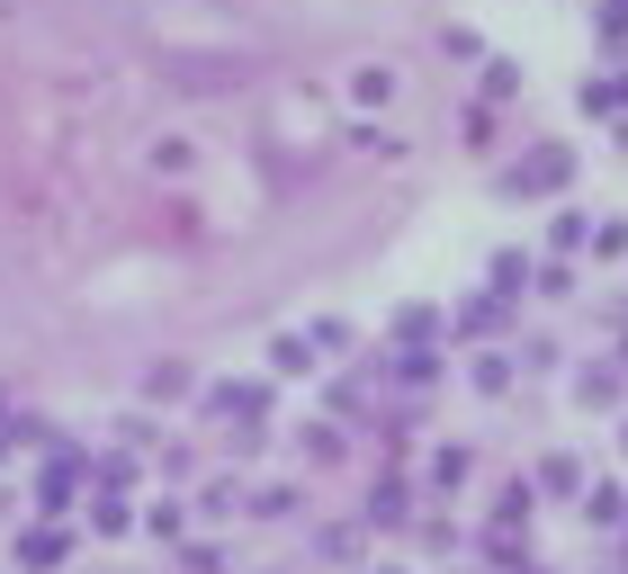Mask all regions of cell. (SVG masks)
<instances>
[{
    "label": "cell",
    "instance_id": "1",
    "mask_svg": "<svg viewBox=\"0 0 628 574\" xmlns=\"http://www.w3.org/2000/svg\"><path fill=\"white\" fill-rule=\"evenodd\" d=\"M73 493H82V449H54L45 476H36V512L63 521V512H73Z\"/></svg>",
    "mask_w": 628,
    "mask_h": 574
},
{
    "label": "cell",
    "instance_id": "2",
    "mask_svg": "<svg viewBox=\"0 0 628 574\" xmlns=\"http://www.w3.org/2000/svg\"><path fill=\"white\" fill-rule=\"evenodd\" d=\"M575 180V153H566V144H539V153L512 171V198H539V189H566Z\"/></svg>",
    "mask_w": 628,
    "mask_h": 574
},
{
    "label": "cell",
    "instance_id": "3",
    "mask_svg": "<svg viewBox=\"0 0 628 574\" xmlns=\"http://www.w3.org/2000/svg\"><path fill=\"white\" fill-rule=\"evenodd\" d=\"M63 556H73V539H63V521H45V530H28V539H19V565H28V574H54Z\"/></svg>",
    "mask_w": 628,
    "mask_h": 574
},
{
    "label": "cell",
    "instance_id": "4",
    "mask_svg": "<svg viewBox=\"0 0 628 574\" xmlns=\"http://www.w3.org/2000/svg\"><path fill=\"white\" fill-rule=\"evenodd\" d=\"M395 378H404V386H432V378H440V359H432L423 341H395Z\"/></svg>",
    "mask_w": 628,
    "mask_h": 574
},
{
    "label": "cell",
    "instance_id": "5",
    "mask_svg": "<svg viewBox=\"0 0 628 574\" xmlns=\"http://www.w3.org/2000/svg\"><path fill=\"white\" fill-rule=\"evenodd\" d=\"M243 512H252V521H288V512H297V485H260V493H243Z\"/></svg>",
    "mask_w": 628,
    "mask_h": 574
},
{
    "label": "cell",
    "instance_id": "6",
    "mask_svg": "<svg viewBox=\"0 0 628 574\" xmlns=\"http://www.w3.org/2000/svg\"><path fill=\"white\" fill-rule=\"evenodd\" d=\"M306 369H315V341H297V332L269 341V378H306Z\"/></svg>",
    "mask_w": 628,
    "mask_h": 574
},
{
    "label": "cell",
    "instance_id": "7",
    "mask_svg": "<svg viewBox=\"0 0 628 574\" xmlns=\"http://www.w3.org/2000/svg\"><path fill=\"white\" fill-rule=\"evenodd\" d=\"M351 99H369V108H386V99H395V72H386V63H369V72H351Z\"/></svg>",
    "mask_w": 628,
    "mask_h": 574
},
{
    "label": "cell",
    "instance_id": "8",
    "mask_svg": "<svg viewBox=\"0 0 628 574\" xmlns=\"http://www.w3.org/2000/svg\"><path fill=\"white\" fill-rule=\"evenodd\" d=\"M584 485V467L566 458V449H556V458H539V493H575Z\"/></svg>",
    "mask_w": 628,
    "mask_h": 574
},
{
    "label": "cell",
    "instance_id": "9",
    "mask_svg": "<svg viewBox=\"0 0 628 574\" xmlns=\"http://www.w3.org/2000/svg\"><path fill=\"white\" fill-rule=\"evenodd\" d=\"M547 243H556V252H575V243H593V225H584L575 206H556V215H547Z\"/></svg>",
    "mask_w": 628,
    "mask_h": 574
},
{
    "label": "cell",
    "instance_id": "10",
    "mask_svg": "<svg viewBox=\"0 0 628 574\" xmlns=\"http://www.w3.org/2000/svg\"><path fill=\"white\" fill-rule=\"evenodd\" d=\"M404 512H413V493H404V485H377V502H369V521H377V530H395Z\"/></svg>",
    "mask_w": 628,
    "mask_h": 574
},
{
    "label": "cell",
    "instance_id": "11",
    "mask_svg": "<svg viewBox=\"0 0 628 574\" xmlns=\"http://www.w3.org/2000/svg\"><path fill=\"white\" fill-rule=\"evenodd\" d=\"M315 548H323V556H332V565H351V556H360V521H332V530H323V539H315Z\"/></svg>",
    "mask_w": 628,
    "mask_h": 574
},
{
    "label": "cell",
    "instance_id": "12",
    "mask_svg": "<svg viewBox=\"0 0 628 574\" xmlns=\"http://www.w3.org/2000/svg\"><path fill=\"white\" fill-rule=\"evenodd\" d=\"M458 332H476V341H485V332H503V297H476V306L458 315Z\"/></svg>",
    "mask_w": 628,
    "mask_h": 574
},
{
    "label": "cell",
    "instance_id": "13",
    "mask_svg": "<svg viewBox=\"0 0 628 574\" xmlns=\"http://www.w3.org/2000/svg\"><path fill=\"white\" fill-rule=\"evenodd\" d=\"M198 512H206V521H225V512H243V493H234V476H216V485H206V493H198Z\"/></svg>",
    "mask_w": 628,
    "mask_h": 574
},
{
    "label": "cell",
    "instance_id": "14",
    "mask_svg": "<svg viewBox=\"0 0 628 574\" xmlns=\"http://www.w3.org/2000/svg\"><path fill=\"white\" fill-rule=\"evenodd\" d=\"M512 91H521V63L494 54V63H485V99H512Z\"/></svg>",
    "mask_w": 628,
    "mask_h": 574
},
{
    "label": "cell",
    "instance_id": "15",
    "mask_svg": "<svg viewBox=\"0 0 628 574\" xmlns=\"http://www.w3.org/2000/svg\"><path fill=\"white\" fill-rule=\"evenodd\" d=\"M432 323H440L432 306H404V315H395V341H432Z\"/></svg>",
    "mask_w": 628,
    "mask_h": 574
},
{
    "label": "cell",
    "instance_id": "16",
    "mask_svg": "<svg viewBox=\"0 0 628 574\" xmlns=\"http://www.w3.org/2000/svg\"><path fill=\"white\" fill-rule=\"evenodd\" d=\"M584 99H593V108H628V72H619V82H593Z\"/></svg>",
    "mask_w": 628,
    "mask_h": 574
},
{
    "label": "cell",
    "instance_id": "17",
    "mask_svg": "<svg viewBox=\"0 0 628 574\" xmlns=\"http://www.w3.org/2000/svg\"><path fill=\"white\" fill-rule=\"evenodd\" d=\"M619 440H628V431H619Z\"/></svg>",
    "mask_w": 628,
    "mask_h": 574
}]
</instances>
